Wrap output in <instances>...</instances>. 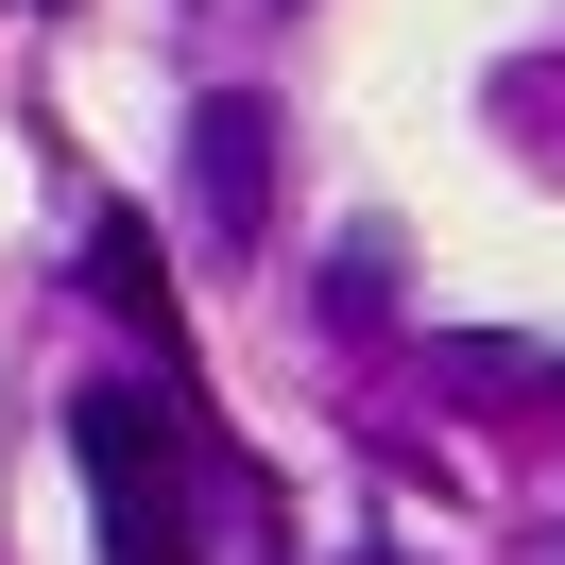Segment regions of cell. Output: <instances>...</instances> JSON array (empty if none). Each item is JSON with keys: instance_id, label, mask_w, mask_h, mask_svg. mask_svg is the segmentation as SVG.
Listing matches in <instances>:
<instances>
[{"instance_id": "6da1fadb", "label": "cell", "mask_w": 565, "mask_h": 565, "mask_svg": "<svg viewBox=\"0 0 565 565\" xmlns=\"http://www.w3.org/2000/svg\"><path fill=\"white\" fill-rule=\"evenodd\" d=\"M70 462L104 497V565H189V412L138 377H86L70 394Z\"/></svg>"}, {"instance_id": "7a4b0ae2", "label": "cell", "mask_w": 565, "mask_h": 565, "mask_svg": "<svg viewBox=\"0 0 565 565\" xmlns=\"http://www.w3.org/2000/svg\"><path fill=\"white\" fill-rule=\"evenodd\" d=\"M189 189H206L223 241H257V206H275V120H257V104H206V120H189Z\"/></svg>"}, {"instance_id": "3957f363", "label": "cell", "mask_w": 565, "mask_h": 565, "mask_svg": "<svg viewBox=\"0 0 565 565\" xmlns=\"http://www.w3.org/2000/svg\"><path fill=\"white\" fill-rule=\"evenodd\" d=\"M86 291H104V309L138 326L154 360H172V275H154V223H138V206H104V223H86Z\"/></svg>"}]
</instances>
